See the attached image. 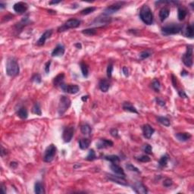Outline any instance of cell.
<instances>
[{"mask_svg": "<svg viewBox=\"0 0 194 194\" xmlns=\"http://www.w3.org/2000/svg\"><path fill=\"white\" fill-rule=\"evenodd\" d=\"M122 108H123L124 110L126 111V112H129L138 114V112L137 110V109H136L135 107L129 102H124L123 105H122Z\"/></svg>", "mask_w": 194, "mask_h": 194, "instance_id": "22", "label": "cell"}, {"mask_svg": "<svg viewBox=\"0 0 194 194\" xmlns=\"http://www.w3.org/2000/svg\"><path fill=\"white\" fill-rule=\"evenodd\" d=\"M86 159H87V161H90V162L96 159V152H94L93 149H90V150L89 151V152H88V155H87V157H86Z\"/></svg>", "mask_w": 194, "mask_h": 194, "instance_id": "39", "label": "cell"}, {"mask_svg": "<svg viewBox=\"0 0 194 194\" xmlns=\"http://www.w3.org/2000/svg\"><path fill=\"white\" fill-rule=\"evenodd\" d=\"M5 69H6L7 75L11 77L18 76L20 72V67H19L18 63L17 60L13 57H10L8 59L6 62Z\"/></svg>", "mask_w": 194, "mask_h": 194, "instance_id": "1", "label": "cell"}, {"mask_svg": "<svg viewBox=\"0 0 194 194\" xmlns=\"http://www.w3.org/2000/svg\"><path fill=\"white\" fill-rule=\"evenodd\" d=\"M34 192L37 194H44L45 193V190H44L43 184L40 181L36 182L34 185Z\"/></svg>", "mask_w": 194, "mask_h": 194, "instance_id": "26", "label": "cell"}, {"mask_svg": "<svg viewBox=\"0 0 194 194\" xmlns=\"http://www.w3.org/2000/svg\"><path fill=\"white\" fill-rule=\"evenodd\" d=\"M187 15V11L184 8L179 7L177 9V18L179 21H184L185 19L186 16Z\"/></svg>", "mask_w": 194, "mask_h": 194, "instance_id": "30", "label": "cell"}, {"mask_svg": "<svg viewBox=\"0 0 194 194\" xmlns=\"http://www.w3.org/2000/svg\"><path fill=\"white\" fill-rule=\"evenodd\" d=\"M6 6V4H4V3H2V2H0V8L1 9H4Z\"/></svg>", "mask_w": 194, "mask_h": 194, "instance_id": "60", "label": "cell"}, {"mask_svg": "<svg viewBox=\"0 0 194 194\" xmlns=\"http://www.w3.org/2000/svg\"><path fill=\"white\" fill-rule=\"evenodd\" d=\"M182 62L187 67H192L193 64V46L189 45L187 46V50L182 57Z\"/></svg>", "mask_w": 194, "mask_h": 194, "instance_id": "6", "label": "cell"}, {"mask_svg": "<svg viewBox=\"0 0 194 194\" xmlns=\"http://www.w3.org/2000/svg\"><path fill=\"white\" fill-rule=\"evenodd\" d=\"M80 131L84 135H90L92 133V127L88 124H84L80 127Z\"/></svg>", "mask_w": 194, "mask_h": 194, "instance_id": "29", "label": "cell"}, {"mask_svg": "<svg viewBox=\"0 0 194 194\" xmlns=\"http://www.w3.org/2000/svg\"><path fill=\"white\" fill-rule=\"evenodd\" d=\"M61 1H51L49 2V5H55V4H59L60 3Z\"/></svg>", "mask_w": 194, "mask_h": 194, "instance_id": "56", "label": "cell"}, {"mask_svg": "<svg viewBox=\"0 0 194 194\" xmlns=\"http://www.w3.org/2000/svg\"><path fill=\"white\" fill-rule=\"evenodd\" d=\"M122 71H123V74H124V76L127 77V76L129 75V71H128V68H127L126 66H124L122 68Z\"/></svg>", "mask_w": 194, "mask_h": 194, "instance_id": "53", "label": "cell"}, {"mask_svg": "<svg viewBox=\"0 0 194 194\" xmlns=\"http://www.w3.org/2000/svg\"><path fill=\"white\" fill-rule=\"evenodd\" d=\"M50 65H51V61H49L47 62L46 63V65H45V72L46 74L49 73V71H50Z\"/></svg>", "mask_w": 194, "mask_h": 194, "instance_id": "49", "label": "cell"}, {"mask_svg": "<svg viewBox=\"0 0 194 194\" xmlns=\"http://www.w3.org/2000/svg\"><path fill=\"white\" fill-rule=\"evenodd\" d=\"M168 160H169L168 155H162V156L160 158V159H159V165L162 168H164L165 167V166H167Z\"/></svg>", "mask_w": 194, "mask_h": 194, "instance_id": "33", "label": "cell"}, {"mask_svg": "<svg viewBox=\"0 0 194 194\" xmlns=\"http://www.w3.org/2000/svg\"><path fill=\"white\" fill-rule=\"evenodd\" d=\"M137 160L141 162H149L151 161V159L147 155H143L139 157H137Z\"/></svg>", "mask_w": 194, "mask_h": 194, "instance_id": "41", "label": "cell"}, {"mask_svg": "<svg viewBox=\"0 0 194 194\" xmlns=\"http://www.w3.org/2000/svg\"><path fill=\"white\" fill-rule=\"evenodd\" d=\"M169 15H170L169 9L166 7H163L162 9L159 11V18H160L161 21H164L165 20H166L168 18Z\"/></svg>", "mask_w": 194, "mask_h": 194, "instance_id": "24", "label": "cell"}, {"mask_svg": "<svg viewBox=\"0 0 194 194\" xmlns=\"http://www.w3.org/2000/svg\"><path fill=\"white\" fill-rule=\"evenodd\" d=\"M2 150H1V155H2V157H3L4 156V154H5L6 155L7 154V152H6V149H5L4 148H3V147H2Z\"/></svg>", "mask_w": 194, "mask_h": 194, "instance_id": "55", "label": "cell"}, {"mask_svg": "<svg viewBox=\"0 0 194 194\" xmlns=\"http://www.w3.org/2000/svg\"><path fill=\"white\" fill-rule=\"evenodd\" d=\"M143 151L146 154L150 155L152 154V146L149 145V144H145L143 146Z\"/></svg>", "mask_w": 194, "mask_h": 194, "instance_id": "44", "label": "cell"}, {"mask_svg": "<svg viewBox=\"0 0 194 194\" xmlns=\"http://www.w3.org/2000/svg\"><path fill=\"white\" fill-rule=\"evenodd\" d=\"M110 168L115 174L125 177V173H124V171L123 170V168L121 167H120L119 165H118L117 164H115V163H112L110 165Z\"/></svg>", "mask_w": 194, "mask_h": 194, "instance_id": "18", "label": "cell"}, {"mask_svg": "<svg viewBox=\"0 0 194 194\" xmlns=\"http://www.w3.org/2000/svg\"><path fill=\"white\" fill-rule=\"evenodd\" d=\"M113 145H114V143L111 140H106V139H100L96 143V148L98 149H102L112 147Z\"/></svg>", "mask_w": 194, "mask_h": 194, "instance_id": "14", "label": "cell"}, {"mask_svg": "<svg viewBox=\"0 0 194 194\" xmlns=\"http://www.w3.org/2000/svg\"><path fill=\"white\" fill-rule=\"evenodd\" d=\"M104 159L105 160L111 162L112 163H115L117 164L120 162V158L118 155H105L104 157Z\"/></svg>", "mask_w": 194, "mask_h": 194, "instance_id": "34", "label": "cell"}, {"mask_svg": "<svg viewBox=\"0 0 194 194\" xmlns=\"http://www.w3.org/2000/svg\"><path fill=\"white\" fill-rule=\"evenodd\" d=\"M110 21V19H109V18H98L95 20V22H97V23H108Z\"/></svg>", "mask_w": 194, "mask_h": 194, "instance_id": "46", "label": "cell"}, {"mask_svg": "<svg viewBox=\"0 0 194 194\" xmlns=\"http://www.w3.org/2000/svg\"><path fill=\"white\" fill-rule=\"evenodd\" d=\"M80 66L83 76L86 78L88 77V76H89V67H88V65L84 62H80Z\"/></svg>", "mask_w": 194, "mask_h": 194, "instance_id": "31", "label": "cell"}, {"mask_svg": "<svg viewBox=\"0 0 194 194\" xmlns=\"http://www.w3.org/2000/svg\"><path fill=\"white\" fill-rule=\"evenodd\" d=\"M143 134L144 137L146 139H150L152 137V136L153 135L155 132V129L151 125L146 124L143 126Z\"/></svg>", "mask_w": 194, "mask_h": 194, "instance_id": "15", "label": "cell"}, {"mask_svg": "<svg viewBox=\"0 0 194 194\" xmlns=\"http://www.w3.org/2000/svg\"><path fill=\"white\" fill-rule=\"evenodd\" d=\"M171 81H172V84H173L174 87H177V77L174 75V74L171 75Z\"/></svg>", "mask_w": 194, "mask_h": 194, "instance_id": "51", "label": "cell"}, {"mask_svg": "<svg viewBox=\"0 0 194 194\" xmlns=\"http://www.w3.org/2000/svg\"><path fill=\"white\" fill-rule=\"evenodd\" d=\"M110 134H111V135L113 137H115V138L119 137L118 130V129H116V128H112V129H111Z\"/></svg>", "mask_w": 194, "mask_h": 194, "instance_id": "48", "label": "cell"}, {"mask_svg": "<svg viewBox=\"0 0 194 194\" xmlns=\"http://www.w3.org/2000/svg\"><path fill=\"white\" fill-rule=\"evenodd\" d=\"M178 94H179L180 97H181V98L184 99L187 98V95L186 94L185 91H184V90H179V91H178Z\"/></svg>", "mask_w": 194, "mask_h": 194, "instance_id": "52", "label": "cell"}, {"mask_svg": "<svg viewBox=\"0 0 194 194\" xmlns=\"http://www.w3.org/2000/svg\"><path fill=\"white\" fill-rule=\"evenodd\" d=\"M31 81L34 82L36 84H40L42 82V79H41V76L40 74H35L31 77Z\"/></svg>", "mask_w": 194, "mask_h": 194, "instance_id": "43", "label": "cell"}, {"mask_svg": "<svg viewBox=\"0 0 194 194\" xmlns=\"http://www.w3.org/2000/svg\"><path fill=\"white\" fill-rule=\"evenodd\" d=\"M30 23V21L29 19H28V17H25L22 20H21L19 23L16 24V25L15 26V29H16V30H20L23 29V27H24V26L27 25V24Z\"/></svg>", "mask_w": 194, "mask_h": 194, "instance_id": "28", "label": "cell"}, {"mask_svg": "<svg viewBox=\"0 0 194 194\" xmlns=\"http://www.w3.org/2000/svg\"><path fill=\"white\" fill-rule=\"evenodd\" d=\"M157 121L159 123H160L161 124L165 126V127H169L171 125V122H170V120H169L168 118L163 117V116H159L157 118Z\"/></svg>", "mask_w": 194, "mask_h": 194, "instance_id": "32", "label": "cell"}, {"mask_svg": "<svg viewBox=\"0 0 194 194\" xmlns=\"http://www.w3.org/2000/svg\"><path fill=\"white\" fill-rule=\"evenodd\" d=\"M75 47H77V49H80L82 48V46H81V43H75Z\"/></svg>", "mask_w": 194, "mask_h": 194, "instance_id": "58", "label": "cell"}, {"mask_svg": "<svg viewBox=\"0 0 194 194\" xmlns=\"http://www.w3.org/2000/svg\"><path fill=\"white\" fill-rule=\"evenodd\" d=\"M125 4H126L125 2H115V3L111 5H109V6H108L107 8H105V9H104V11H103V15H105V16L112 15V14L117 12L118 11L120 10V9H121Z\"/></svg>", "mask_w": 194, "mask_h": 194, "instance_id": "8", "label": "cell"}, {"mask_svg": "<svg viewBox=\"0 0 194 194\" xmlns=\"http://www.w3.org/2000/svg\"><path fill=\"white\" fill-rule=\"evenodd\" d=\"M71 105V99L65 96H62L59 99V106H58V113L60 116L65 114Z\"/></svg>", "mask_w": 194, "mask_h": 194, "instance_id": "4", "label": "cell"}, {"mask_svg": "<svg viewBox=\"0 0 194 194\" xmlns=\"http://www.w3.org/2000/svg\"><path fill=\"white\" fill-rule=\"evenodd\" d=\"M81 24V21L77 18H71L68 20L65 24H63L62 25L59 27L58 32H64L66 31L69 29H74L80 27Z\"/></svg>", "mask_w": 194, "mask_h": 194, "instance_id": "5", "label": "cell"}, {"mask_svg": "<svg viewBox=\"0 0 194 194\" xmlns=\"http://www.w3.org/2000/svg\"><path fill=\"white\" fill-rule=\"evenodd\" d=\"M18 164L17 162H12L10 163V166L11 168H16L18 167Z\"/></svg>", "mask_w": 194, "mask_h": 194, "instance_id": "54", "label": "cell"}, {"mask_svg": "<svg viewBox=\"0 0 194 194\" xmlns=\"http://www.w3.org/2000/svg\"><path fill=\"white\" fill-rule=\"evenodd\" d=\"M96 7H87V8H86V9H83V10L80 11V14L83 15H90V14H91V13L94 12L96 10Z\"/></svg>", "mask_w": 194, "mask_h": 194, "instance_id": "37", "label": "cell"}, {"mask_svg": "<svg viewBox=\"0 0 194 194\" xmlns=\"http://www.w3.org/2000/svg\"><path fill=\"white\" fill-rule=\"evenodd\" d=\"M183 30V25L180 24H168L162 28V34L164 36L174 35Z\"/></svg>", "mask_w": 194, "mask_h": 194, "instance_id": "3", "label": "cell"}, {"mask_svg": "<svg viewBox=\"0 0 194 194\" xmlns=\"http://www.w3.org/2000/svg\"><path fill=\"white\" fill-rule=\"evenodd\" d=\"M32 113L34 114V115H39V116L42 115V111H41V108H40V105L38 102H36L35 104L34 105V106L32 108Z\"/></svg>", "mask_w": 194, "mask_h": 194, "instance_id": "35", "label": "cell"}, {"mask_svg": "<svg viewBox=\"0 0 194 194\" xmlns=\"http://www.w3.org/2000/svg\"><path fill=\"white\" fill-rule=\"evenodd\" d=\"M65 74L60 73L53 79V85L55 87H60L62 84H64V80H65Z\"/></svg>", "mask_w": 194, "mask_h": 194, "instance_id": "20", "label": "cell"}, {"mask_svg": "<svg viewBox=\"0 0 194 194\" xmlns=\"http://www.w3.org/2000/svg\"><path fill=\"white\" fill-rule=\"evenodd\" d=\"M151 55H152V52L149 50L143 51V52H141L140 54H139V57H140V59L143 60V59H147V58H149Z\"/></svg>", "mask_w": 194, "mask_h": 194, "instance_id": "40", "label": "cell"}, {"mask_svg": "<svg viewBox=\"0 0 194 194\" xmlns=\"http://www.w3.org/2000/svg\"><path fill=\"white\" fill-rule=\"evenodd\" d=\"M52 30H46V31L44 32L43 34L41 35V37H40V39L37 40V46H44V44L46 43V41L47 40V39L50 37L52 34Z\"/></svg>", "mask_w": 194, "mask_h": 194, "instance_id": "13", "label": "cell"}, {"mask_svg": "<svg viewBox=\"0 0 194 194\" xmlns=\"http://www.w3.org/2000/svg\"><path fill=\"white\" fill-rule=\"evenodd\" d=\"M74 127L73 125L67 126L64 128L62 133V139L65 143H70L74 137Z\"/></svg>", "mask_w": 194, "mask_h": 194, "instance_id": "9", "label": "cell"}, {"mask_svg": "<svg viewBox=\"0 0 194 194\" xmlns=\"http://www.w3.org/2000/svg\"><path fill=\"white\" fill-rule=\"evenodd\" d=\"M188 75V73L186 71H181V76H183V77H184V76H187Z\"/></svg>", "mask_w": 194, "mask_h": 194, "instance_id": "59", "label": "cell"}, {"mask_svg": "<svg viewBox=\"0 0 194 194\" xmlns=\"http://www.w3.org/2000/svg\"><path fill=\"white\" fill-rule=\"evenodd\" d=\"M90 139L88 138H84V139H80L79 140V147L80 149L82 150H85L89 148V146L90 145Z\"/></svg>", "mask_w": 194, "mask_h": 194, "instance_id": "25", "label": "cell"}, {"mask_svg": "<svg viewBox=\"0 0 194 194\" xmlns=\"http://www.w3.org/2000/svg\"><path fill=\"white\" fill-rule=\"evenodd\" d=\"M172 184H173V181H172V180L170 179V178H166V179L164 180V181H163V185L165 186V187H171Z\"/></svg>", "mask_w": 194, "mask_h": 194, "instance_id": "47", "label": "cell"}, {"mask_svg": "<svg viewBox=\"0 0 194 194\" xmlns=\"http://www.w3.org/2000/svg\"><path fill=\"white\" fill-rule=\"evenodd\" d=\"M140 19L144 24L147 25H151L153 23V14L148 5H143L140 11Z\"/></svg>", "mask_w": 194, "mask_h": 194, "instance_id": "2", "label": "cell"}, {"mask_svg": "<svg viewBox=\"0 0 194 194\" xmlns=\"http://www.w3.org/2000/svg\"><path fill=\"white\" fill-rule=\"evenodd\" d=\"M88 98H89V96H82L81 99H82V101H83V102H87V101Z\"/></svg>", "mask_w": 194, "mask_h": 194, "instance_id": "57", "label": "cell"}, {"mask_svg": "<svg viewBox=\"0 0 194 194\" xmlns=\"http://www.w3.org/2000/svg\"><path fill=\"white\" fill-rule=\"evenodd\" d=\"M13 9L15 12L20 15L24 14L28 9V5L26 2H18L17 3H15L13 6Z\"/></svg>", "mask_w": 194, "mask_h": 194, "instance_id": "12", "label": "cell"}, {"mask_svg": "<svg viewBox=\"0 0 194 194\" xmlns=\"http://www.w3.org/2000/svg\"><path fill=\"white\" fill-rule=\"evenodd\" d=\"M151 87H152V90H154L155 92L159 93V91H160V87H161L160 82L159 81V80H157V79L153 80L152 82V84H151Z\"/></svg>", "mask_w": 194, "mask_h": 194, "instance_id": "36", "label": "cell"}, {"mask_svg": "<svg viewBox=\"0 0 194 194\" xmlns=\"http://www.w3.org/2000/svg\"><path fill=\"white\" fill-rule=\"evenodd\" d=\"M65 46H63L62 44H58L55 49L52 50V57H60L62 56L63 55L65 54Z\"/></svg>", "mask_w": 194, "mask_h": 194, "instance_id": "17", "label": "cell"}, {"mask_svg": "<svg viewBox=\"0 0 194 194\" xmlns=\"http://www.w3.org/2000/svg\"><path fill=\"white\" fill-rule=\"evenodd\" d=\"M191 134L189 133H177L175 134V137L177 138V140H179L180 142H186L191 138Z\"/></svg>", "mask_w": 194, "mask_h": 194, "instance_id": "21", "label": "cell"}, {"mask_svg": "<svg viewBox=\"0 0 194 194\" xmlns=\"http://www.w3.org/2000/svg\"><path fill=\"white\" fill-rule=\"evenodd\" d=\"M184 35L186 37L190 38L193 39L194 37V27L193 24L188 25L186 27V28L184 30Z\"/></svg>", "mask_w": 194, "mask_h": 194, "instance_id": "23", "label": "cell"}, {"mask_svg": "<svg viewBox=\"0 0 194 194\" xmlns=\"http://www.w3.org/2000/svg\"><path fill=\"white\" fill-rule=\"evenodd\" d=\"M17 115L21 119H27L28 117V112L25 107H21L18 110Z\"/></svg>", "mask_w": 194, "mask_h": 194, "instance_id": "27", "label": "cell"}, {"mask_svg": "<svg viewBox=\"0 0 194 194\" xmlns=\"http://www.w3.org/2000/svg\"><path fill=\"white\" fill-rule=\"evenodd\" d=\"M133 190L135 191V193L140 194H146L148 193L147 188L141 183V182H136L135 184L133 185Z\"/></svg>", "mask_w": 194, "mask_h": 194, "instance_id": "16", "label": "cell"}, {"mask_svg": "<svg viewBox=\"0 0 194 194\" xmlns=\"http://www.w3.org/2000/svg\"><path fill=\"white\" fill-rule=\"evenodd\" d=\"M106 177L107 179L110 180V181H112L114 183H116V184H118L122 186H127V180H125V177H123V176L118 175V174H106Z\"/></svg>", "mask_w": 194, "mask_h": 194, "instance_id": "10", "label": "cell"}, {"mask_svg": "<svg viewBox=\"0 0 194 194\" xmlns=\"http://www.w3.org/2000/svg\"><path fill=\"white\" fill-rule=\"evenodd\" d=\"M126 168H127L128 171H134V172H137V173H140V170H139L137 167H135L134 165L130 164V163H128V164L126 165Z\"/></svg>", "mask_w": 194, "mask_h": 194, "instance_id": "45", "label": "cell"}, {"mask_svg": "<svg viewBox=\"0 0 194 194\" xmlns=\"http://www.w3.org/2000/svg\"><path fill=\"white\" fill-rule=\"evenodd\" d=\"M155 101H156L157 104L159 105L160 106H165V101L162 100L160 98H155Z\"/></svg>", "mask_w": 194, "mask_h": 194, "instance_id": "50", "label": "cell"}, {"mask_svg": "<svg viewBox=\"0 0 194 194\" xmlns=\"http://www.w3.org/2000/svg\"><path fill=\"white\" fill-rule=\"evenodd\" d=\"M99 87L102 92L106 93L110 87V83L108 80L102 79L100 80V81L99 83Z\"/></svg>", "mask_w": 194, "mask_h": 194, "instance_id": "19", "label": "cell"}, {"mask_svg": "<svg viewBox=\"0 0 194 194\" xmlns=\"http://www.w3.org/2000/svg\"><path fill=\"white\" fill-rule=\"evenodd\" d=\"M57 148L54 144H50L45 150L43 155V161L45 162H52L56 155Z\"/></svg>", "mask_w": 194, "mask_h": 194, "instance_id": "7", "label": "cell"}, {"mask_svg": "<svg viewBox=\"0 0 194 194\" xmlns=\"http://www.w3.org/2000/svg\"><path fill=\"white\" fill-rule=\"evenodd\" d=\"M2 190H3V193H6V190H5V187L3 186V184H2Z\"/></svg>", "mask_w": 194, "mask_h": 194, "instance_id": "61", "label": "cell"}, {"mask_svg": "<svg viewBox=\"0 0 194 194\" xmlns=\"http://www.w3.org/2000/svg\"><path fill=\"white\" fill-rule=\"evenodd\" d=\"M61 89L65 93L70 94H76L79 92L80 87L75 84H62L60 86Z\"/></svg>", "mask_w": 194, "mask_h": 194, "instance_id": "11", "label": "cell"}, {"mask_svg": "<svg viewBox=\"0 0 194 194\" xmlns=\"http://www.w3.org/2000/svg\"><path fill=\"white\" fill-rule=\"evenodd\" d=\"M96 28H87L82 30V34L87 36H94L96 34Z\"/></svg>", "mask_w": 194, "mask_h": 194, "instance_id": "38", "label": "cell"}, {"mask_svg": "<svg viewBox=\"0 0 194 194\" xmlns=\"http://www.w3.org/2000/svg\"><path fill=\"white\" fill-rule=\"evenodd\" d=\"M113 62H109V64L108 65V67H107V77H109V78H111L112 76V72H113Z\"/></svg>", "mask_w": 194, "mask_h": 194, "instance_id": "42", "label": "cell"}]
</instances>
